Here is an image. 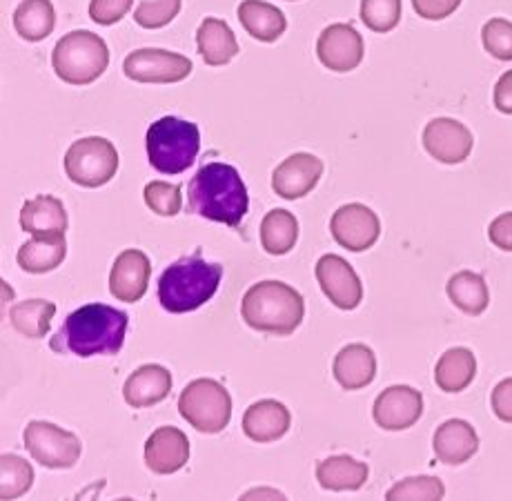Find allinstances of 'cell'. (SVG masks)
Wrapping results in <instances>:
<instances>
[{
    "label": "cell",
    "mask_w": 512,
    "mask_h": 501,
    "mask_svg": "<svg viewBox=\"0 0 512 501\" xmlns=\"http://www.w3.org/2000/svg\"><path fill=\"white\" fill-rule=\"evenodd\" d=\"M423 415V395L410 386H390L372 406V417L383 430H406Z\"/></svg>",
    "instance_id": "cell-14"
},
{
    "label": "cell",
    "mask_w": 512,
    "mask_h": 501,
    "mask_svg": "<svg viewBox=\"0 0 512 501\" xmlns=\"http://www.w3.org/2000/svg\"><path fill=\"white\" fill-rule=\"evenodd\" d=\"M145 147L147 159L156 172L183 174L194 165L201 150L199 125L176 116H163L147 130Z\"/></svg>",
    "instance_id": "cell-5"
},
{
    "label": "cell",
    "mask_w": 512,
    "mask_h": 501,
    "mask_svg": "<svg viewBox=\"0 0 512 501\" xmlns=\"http://www.w3.org/2000/svg\"><path fill=\"white\" fill-rule=\"evenodd\" d=\"M56 27V9L52 0H23L14 12L16 34L29 43L45 41Z\"/></svg>",
    "instance_id": "cell-28"
},
{
    "label": "cell",
    "mask_w": 512,
    "mask_h": 501,
    "mask_svg": "<svg viewBox=\"0 0 512 501\" xmlns=\"http://www.w3.org/2000/svg\"><path fill=\"white\" fill-rule=\"evenodd\" d=\"M472 134L464 123L455 119H432L423 130V147L432 159L446 165L464 163L472 152Z\"/></svg>",
    "instance_id": "cell-15"
},
{
    "label": "cell",
    "mask_w": 512,
    "mask_h": 501,
    "mask_svg": "<svg viewBox=\"0 0 512 501\" xmlns=\"http://www.w3.org/2000/svg\"><path fill=\"white\" fill-rule=\"evenodd\" d=\"M67 257L65 237H32L21 245L16 263L29 274H47L56 270Z\"/></svg>",
    "instance_id": "cell-27"
},
{
    "label": "cell",
    "mask_w": 512,
    "mask_h": 501,
    "mask_svg": "<svg viewBox=\"0 0 512 501\" xmlns=\"http://www.w3.org/2000/svg\"><path fill=\"white\" fill-rule=\"evenodd\" d=\"M134 5V0H92L90 18L98 25H114L123 21Z\"/></svg>",
    "instance_id": "cell-39"
},
{
    "label": "cell",
    "mask_w": 512,
    "mask_h": 501,
    "mask_svg": "<svg viewBox=\"0 0 512 501\" xmlns=\"http://www.w3.org/2000/svg\"><path fill=\"white\" fill-rule=\"evenodd\" d=\"M118 152L112 141L103 136L78 139L65 152L63 167L67 179L81 188H101L110 183L118 172Z\"/></svg>",
    "instance_id": "cell-8"
},
{
    "label": "cell",
    "mask_w": 512,
    "mask_h": 501,
    "mask_svg": "<svg viewBox=\"0 0 512 501\" xmlns=\"http://www.w3.org/2000/svg\"><path fill=\"white\" fill-rule=\"evenodd\" d=\"M196 47H199L205 65L210 67L228 65L239 54V43H236L232 27L221 18L212 16L205 18L196 29Z\"/></svg>",
    "instance_id": "cell-24"
},
{
    "label": "cell",
    "mask_w": 512,
    "mask_h": 501,
    "mask_svg": "<svg viewBox=\"0 0 512 501\" xmlns=\"http://www.w3.org/2000/svg\"><path fill=\"white\" fill-rule=\"evenodd\" d=\"M368 464L350 455H334L317 466V481L323 490H359L368 481Z\"/></svg>",
    "instance_id": "cell-26"
},
{
    "label": "cell",
    "mask_w": 512,
    "mask_h": 501,
    "mask_svg": "<svg viewBox=\"0 0 512 501\" xmlns=\"http://www.w3.org/2000/svg\"><path fill=\"white\" fill-rule=\"evenodd\" d=\"M181 12V0H139L134 21L143 29H161L170 25Z\"/></svg>",
    "instance_id": "cell-35"
},
{
    "label": "cell",
    "mask_w": 512,
    "mask_h": 501,
    "mask_svg": "<svg viewBox=\"0 0 512 501\" xmlns=\"http://www.w3.org/2000/svg\"><path fill=\"white\" fill-rule=\"evenodd\" d=\"M332 375L343 390L352 392L368 388L377 377V357H374L372 348L363 346V343H350L334 357Z\"/></svg>",
    "instance_id": "cell-23"
},
{
    "label": "cell",
    "mask_w": 512,
    "mask_h": 501,
    "mask_svg": "<svg viewBox=\"0 0 512 501\" xmlns=\"http://www.w3.org/2000/svg\"><path fill=\"white\" fill-rule=\"evenodd\" d=\"M317 281L323 294L339 310H354L363 299V286L359 274L339 254H323L317 261Z\"/></svg>",
    "instance_id": "cell-12"
},
{
    "label": "cell",
    "mask_w": 512,
    "mask_h": 501,
    "mask_svg": "<svg viewBox=\"0 0 512 501\" xmlns=\"http://www.w3.org/2000/svg\"><path fill=\"white\" fill-rule=\"evenodd\" d=\"M241 317L256 332L288 337L303 323V294L283 281L254 283L243 294Z\"/></svg>",
    "instance_id": "cell-3"
},
{
    "label": "cell",
    "mask_w": 512,
    "mask_h": 501,
    "mask_svg": "<svg viewBox=\"0 0 512 501\" xmlns=\"http://www.w3.org/2000/svg\"><path fill=\"white\" fill-rule=\"evenodd\" d=\"M56 314V303L45 299H27L21 303H14L9 308V323L12 328L23 334L27 339H43L49 323H52Z\"/></svg>",
    "instance_id": "cell-31"
},
{
    "label": "cell",
    "mask_w": 512,
    "mask_h": 501,
    "mask_svg": "<svg viewBox=\"0 0 512 501\" xmlns=\"http://www.w3.org/2000/svg\"><path fill=\"white\" fill-rule=\"evenodd\" d=\"M323 176V161L308 152H297L285 159L272 172V190L285 201H297L308 196Z\"/></svg>",
    "instance_id": "cell-16"
},
{
    "label": "cell",
    "mask_w": 512,
    "mask_h": 501,
    "mask_svg": "<svg viewBox=\"0 0 512 501\" xmlns=\"http://www.w3.org/2000/svg\"><path fill=\"white\" fill-rule=\"evenodd\" d=\"M432 450H435V457L441 464H466L479 450L477 430L464 419H448L446 424L437 428L435 439H432Z\"/></svg>",
    "instance_id": "cell-22"
},
{
    "label": "cell",
    "mask_w": 512,
    "mask_h": 501,
    "mask_svg": "<svg viewBox=\"0 0 512 501\" xmlns=\"http://www.w3.org/2000/svg\"><path fill=\"white\" fill-rule=\"evenodd\" d=\"M490 404L501 421L512 424V377L497 383L495 390H492Z\"/></svg>",
    "instance_id": "cell-41"
},
{
    "label": "cell",
    "mask_w": 512,
    "mask_h": 501,
    "mask_svg": "<svg viewBox=\"0 0 512 501\" xmlns=\"http://www.w3.org/2000/svg\"><path fill=\"white\" fill-rule=\"evenodd\" d=\"M187 212L239 228L248 214V190L239 170L228 163L203 165L187 185Z\"/></svg>",
    "instance_id": "cell-2"
},
{
    "label": "cell",
    "mask_w": 512,
    "mask_h": 501,
    "mask_svg": "<svg viewBox=\"0 0 512 501\" xmlns=\"http://www.w3.org/2000/svg\"><path fill=\"white\" fill-rule=\"evenodd\" d=\"M486 52L497 61H512V23L506 18H490L481 29Z\"/></svg>",
    "instance_id": "cell-38"
},
{
    "label": "cell",
    "mask_w": 512,
    "mask_h": 501,
    "mask_svg": "<svg viewBox=\"0 0 512 501\" xmlns=\"http://www.w3.org/2000/svg\"><path fill=\"white\" fill-rule=\"evenodd\" d=\"M332 239L350 252H366L379 241L381 221L368 205L348 203L332 214Z\"/></svg>",
    "instance_id": "cell-11"
},
{
    "label": "cell",
    "mask_w": 512,
    "mask_h": 501,
    "mask_svg": "<svg viewBox=\"0 0 512 501\" xmlns=\"http://www.w3.org/2000/svg\"><path fill=\"white\" fill-rule=\"evenodd\" d=\"M459 5L461 0H412L415 12L426 21H443V18L455 14Z\"/></svg>",
    "instance_id": "cell-40"
},
{
    "label": "cell",
    "mask_w": 512,
    "mask_h": 501,
    "mask_svg": "<svg viewBox=\"0 0 512 501\" xmlns=\"http://www.w3.org/2000/svg\"><path fill=\"white\" fill-rule=\"evenodd\" d=\"M488 237H490L492 243L497 245L499 250L512 252V212L501 214V216H497L495 221L490 223Z\"/></svg>",
    "instance_id": "cell-42"
},
{
    "label": "cell",
    "mask_w": 512,
    "mask_h": 501,
    "mask_svg": "<svg viewBox=\"0 0 512 501\" xmlns=\"http://www.w3.org/2000/svg\"><path fill=\"white\" fill-rule=\"evenodd\" d=\"M299 241V221L288 210H270L261 221V245L272 257H283Z\"/></svg>",
    "instance_id": "cell-30"
},
{
    "label": "cell",
    "mask_w": 512,
    "mask_h": 501,
    "mask_svg": "<svg viewBox=\"0 0 512 501\" xmlns=\"http://www.w3.org/2000/svg\"><path fill=\"white\" fill-rule=\"evenodd\" d=\"M446 495V486H443V481L437 477H408V479H401L397 481L395 486H392L386 499H443Z\"/></svg>",
    "instance_id": "cell-37"
},
{
    "label": "cell",
    "mask_w": 512,
    "mask_h": 501,
    "mask_svg": "<svg viewBox=\"0 0 512 501\" xmlns=\"http://www.w3.org/2000/svg\"><path fill=\"white\" fill-rule=\"evenodd\" d=\"M170 392L172 372L159 366V363H145V366L136 368L123 386V397L127 406L132 408H150L154 404H161Z\"/></svg>",
    "instance_id": "cell-21"
},
{
    "label": "cell",
    "mask_w": 512,
    "mask_h": 501,
    "mask_svg": "<svg viewBox=\"0 0 512 501\" xmlns=\"http://www.w3.org/2000/svg\"><path fill=\"white\" fill-rule=\"evenodd\" d=\"M446 290H448L450 301L455 303L461 312L472 314V317H477V314H481L488 308L490 294H488L486 279L477 272H470V270L457 272L455 277L448 281Z\"/></svg>",
    "instance_id": "cell-32"
},
{
    "label": "cell",
    "mask_w": 512,
    "mask_h": 501,
    "mask_svg": "<svg viewBox=\"0 0 512 501\" xmlns=\"http://www.w3.org/2000/svg\"><path fill=\"white\" fill-rule=\"evenodd\" d=\"M130 317L105 303H87V306L67 314L63 326L49 341V348L58 355L74 357H112L118 355L125 343Z\"/></svg>",
    "instance_id": "cell-1"
},
{
    "label": "cell",
    "mask_w": 512,
    "mask_h": 501,
    "mask_svg": "<svg viewBox=\"0 0 512 501\" xmlns=\"http://www.w3.org/2000/svg\"><path fill=\"white\" fill-rule=\"evenodd\" d=\"M110 65V49L101 36L87 29L65 34L52 52V67L61 81L70 85H90L98 81Z\"/></svg>",
    "instance_id": "cell-6"
},
{
    "label": "cell",
    "mask_w": 512,
    "mask_h": 501,
    "mask_svg": "<svg viewBox=\"0 0 512 501\" xmlns=\"http://www.w3.org/2000/svg\"><path fill=\"white\" fill-rule=\"evenodd\" d=\"M145 205L159 216H176L183 208L181 185H172L165 181H152L145 185Z\"/></svg>",
    "instance_id": "cell-36"
},
{
    "label": "cell",
    "mask_w": 512,
    "mask_h": 501,
    "mask_svg": "<svg viewBox=\"0 0 512 501\" xmlns=\"http://www.w3.org/2000/svg\"><path fill=\"white\" fill-rule=\"evenodd\" d=\"M123 72L136 83H181L192 74V61L183 54L167 52V49L143 47L127 54Z\"/></svg>",
    "instance_id": "cell-10"
},
{
    "label": "cell",
    "mask_w": 512,
    "mask_h": 501,
    "mask_svg": "<svg viewBox=\"0 0 512 501\" xmlns=\"http://www.w3.org/2000/svg\"><path fill=\"white\" fill-rule=\"evenodd\" d=\"M34 486V468L18 455L0 457V499H18Z\"/></svg>",
    "instance_id": "cell-33"
},
{
    "label": "cell",
    "mask_w": 512,
    "mask_h": 501,
    "mask_svg": "<svg viewBox=\"0 0 512 501\" xmlns=\"http://www.w3.org/2000/svg\"><path fill=\"white\" fill-rule=\"evenodd\" d=\"M67 225V210L58 196L41 194L23 203L21 228L32 237H65Z\"/></svg>",
    "instance_id": "cell-20"
},
{
    "label": "cell",
    "mask_w": 512,
    "mask_h": 501,
    "mask_svg": "<svg viewBox=\"0 0 512 501\" xmlns=\"http://www.w3.org/2000/svg\"><path fill=\"white\" fill-rule=\"evenodd\" d=\"M361 21L377 34L392 32L401 21V0H361Z\"/></svg>",
    "instance_id": "cell-34"
},
{
    "label": "cell",
    "mask_w": 512,
    "mask_h": 501,
    "mask_svg": "<svg viewBox=\"0 0 512 501\" xmlns=\"http://www.w3.org/2000/svg\"><path fill=\"white\" fill-rule=\"evenodd\" d=\"M236 16L243 25L245 32L261 43H274L283 36L288 21L279 7H274L265 0H243L236 9Z\"/></svg>",
    "instance_id": "cell-25"
},
{
    "label": "cell",
    "mask_w": 512,
    "mask_h": 501,
    "mask_svg": "<svg viewBox=\"0 0 512 501\" xmlns=\"http://www.w3.org/2000/svg\"><path fill=\"white\" fill-rule=\"evenodd\" d=\"M363 38L348 23H334L326 27L317 41V56L323 67L346 74L357 70L363 61Z\"/></svg>",
    "instance_id": "cell-13"
},
{
    "label": "cell",
    "mask_w": 512,
    "mask_h": 501,
    "mask_svg": "<svg viewBox=\"0 0 512 501\" xmlns=\"http://www.w3.org/2000/svg\"><path fill=\"white\" fill-rule=\"evenodd\" d=\"M223 279V265L208 263L201 250L165 268L159 279V301L163 310L185 314L208 303Z\"/></svg>",
    "instance_id": "cell-4"
},
{
    "label": "cell",
    "mask_w": 512,
    "mask_h": 501,
    "mask_svg": "<svg viewBox=\"0 0 512 501\" xmlns=\"http://www.w3.org/2000/svg\"><path fill=\"white\" fill-rule=\"evenodd\" d=\"M495 107L501 114H512V70H508L495 85Z\"/></svg>",
    "instance_id": "cell-43"
},
{
    "label": "cell",
    "mask_w": 512,
    "mask_h": 501,
    "mask_svg": "<svg viewBox=\"0 0 512 501\" xmlns=\"http://www.w3.org/2000/svg\"><path fill=\"white\" fill-rule=\"evenodd\" d=\"M152 277V263L141 250H123L110 272V292L121 303H136L145 297Z\"/></svg>",
    "instance_id": "cell-17"
},
{
    "label": "cell",
    "mask_w": 512,
    "mask_h": 501,
    "mask_svg": "<svg viewBox=\"0 0 512 501\" xmlns=\"http://www.w3.org/2000/svg\"><path fill=\"white\" fill-rule=\"evenodd\" d=\"M179 412L192 428L216 435L230 424L232 397L221 381L196 379L183 388L179 397Z\"/></svg>",
    "instance_id": "cell-7"
},
{
    "label": "cell",
    "mask_w": 512,
    "mask_h": 501,
    "mask_svg": "<svg viewBox=\"0 0 512 501\" xmlns=\"http://www.w3.org/2000/svg\"><path fill=\"white\" fill-rule=\"evenodd\" d=\"M23 441L36 464L52 470L76 466L83 453L81 439L74 432L49 421H29L23 430Z\"/></svg>",
    "instance_id": "cell-9"
},
{
    "label": "cell",
    "mask_w": 512,
    "mask_h": 501,
    "mask_svg": "<svg viewBox=\"0 0 512 501\" xmlns=\"http://www.w3.org/2000/svg\"><path fill=\"white\" fill-rule=\"evenodd\" d=\"M190 461V439L174 426L156 428L145 441V464L156 475L179 473Z\"/></svg>",
    "instance_id": "cell-18"
},
{
    "label": "cell",
    "mask_w": 512,
    "mask_h": 501,
    "mask_svg": "<svg viewBox=\"0 0 512 501\" xmlns=\"http://www.w3.org/2000/svg\"><path fill=\"white\" fill-rule=\"evenodd\" d=\"M477 375V359L468 348H450L435 366V381L443 392L466 390Z\"/></svg>",
    "instance_id": "cell-29"
},
{
    "label": "cell",
    "mask_w": 512,
    "mask_h": 501,
    "mask_svg": "<svg viewBox=\"0 0 512 501\" xmlns=\"http://www.w3.org/2000/svg\"><path fill=\"white\" fill-rule=\"evenodd\" d=\"M292 415L277 399H261L245 410L241 428L256 444H272L290 430Z\"/></svg>",
    "instance_id": "cell-19"
}]
</instances>
